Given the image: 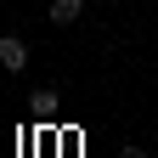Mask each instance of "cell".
I'll return each mask as SVG.
<instances>
[{"instance_id":"obj_1","label":"cell","mask_w":158,"mask_h":158,"mask_svg":"<svg viewBox=\"0 0 158 158\" xmlns=\"http://www.w3.org/2000/svg\"><path fill=\"white\" fill-rule=\"evenodd\" d=\"M23 62H28V45H23L17 34H6V40H0V68H11V73H17Z\"/></svg>"},{"instance_id":"obj_2","label":"cell","mask_w":158,"mask_h":158,"mask_svg":"<svg viewBox=\"0 0 158 158\" xmlns=\"http://www.w3.org/2000/svg\"><path fill=\"white\" fill-rule=\"evenodd\" d=\"M79 11H85V0H51V6H45V17H51L56 28H62V23H73Z\"/></svg>"},{"instance_id":"obj_3","label":"cell","mask_w":158,"mask_h":158,"mask_svg":"<svg viewBox=\"0 0 158 158\" xmlns=\"http://www.w3.org/2000/svg\"><path fill=\"white\" fill-rule=\"evenodd\" d=\"M51 107H56V90H34V113L51 118Z\"/></svg>"},{"instance_id":"obj_4","label":"cell","mask_w":158,"mask_h":158,"mask_svg":"<svg viewBox=\"0 0 158 158\" xmlns=\"http://www.w3.org/2000/svg\"><path fill=\"white\" fill-rule=\"evenodd\" d=\"M118 158H147V147H124V152H118Z\"/></svg>"}]
</instances>
